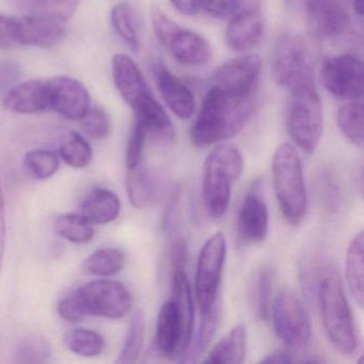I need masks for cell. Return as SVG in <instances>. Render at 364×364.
<instances>
[{"label":"cell","instance_id":"cell-1","mask_svg":"<svg viewBox=\"0 0 364 364\" xmlns=\"http://www.w3.org/2000/svg\"><path fill=\"white\" fill-rule=\"evenodd\" d=\"M257 107L255 95L235 97L217 86L206 92L201 109L191 129V140L197 148H206L237 135Z\"/></svg>","mask_w":364,"mask_h":364},{"label":"cell","instance_id":"cell-2","mask_svg":"<svg viewBox=\"0 0 364 364\" xmlns=\"http://www.w3.org/2000/svg\"><path fill=\"white\" fill-rule=\"evenodd\" d=\"M193 300L185 269L172 270L171 297L157 316L156 347L167 359L183 357L193 343Z\"/></svg>","mask_w":364,"mask_h":364},{"label":"cell","instance_id":"cell-3","mask_svg":"<svg viewBox=\"0 0 364 364\" xmlns=\"http://www.w3.org/2000/svg\"><path fill=\"white\" fill-rule=\"evenodd\" d=\"M316 293L321 323L332 346L343 355H355L359 342L353 314L340 276L331 266L321 270Z\"/></svg>","mask_w":364,"mask_h":364},{"label":"cell","instance_id":"cell-4","mask_svg":"<svg viewBox=\"0 0 364 364\" xmlns=\"http://www.w3.org/2000/svg\"><path fill=\"white\" fill-rule=\"evenodd\" d=\"M242 169V153L233 144H218L208 153L204 161L202 193L206 212L212 218H221L227 212L232 188Z\"/></svg>","mask_w":364,"mask_h":364},{"label":"cell","instance_id":"cell-5","mask_svg":"<svg viewBox=\"0 0 364 364\" xmlns=\"http://www.w3.org/2000/svg\"><path fill=\"white\" fill-rule=\"evenodd\" d=\"M272 184L279 208L291 225H298L306 213L308 197L299 154L291 144H282L274 151Z\"/></svg>","mask_w":364,"mask_h":364},{"label":"cell","instance_id":"cell-6","mask_svg":"<svg viewBox=\"0 0 364 364\" xmlns=\"http://www.w3.org/2000/svg\"><path fill=\"white\" fill-rule=\"evenodd\" d=\"M311 44L301 37H283L276 44L270 65L272 78L289 92L315 86V50Z\"/></svg>","mask_w":364,"mask_h":364},{"label":"cell","instance_id":"cell-7","mask_svg":"<svg viewBox=\"0 0 364 364\" xmlns=\"http://www.w3.org/2000/svg\"><path fill=\"white\" fill-rule=\"evenodd\" d=\"M287 127L291 140L308 154L315 152L323 134V114L321 97L315 86L291 92Z\"/></svg>","mask_w":364,"mask_h":364},{"label":"cell","instance_id":"cell-8","mask_svg":"<svg viewBox=\"0 0 364 364\" xmlns=\"http://www.w3.org/2000/svg\"><path fill=\"white\" fill-rule=\"evenodd\" d=\"M71 297L84 316L122 318L132 308V295L119 281L95 280L76 289Z\"/></svg>","mask_w":364,"mask_h":364},{"label":"cell","instance_id":"cell-9","mask_svg":"<svg viewBox=\"0 0 364 364\" xmlns=\"http://www.w3.org/2000/svg\"><path fill=\"white\" fill-rule=\"evenodd\" d=\"M227 257V242L223 232L210 236L201 248L196 272V297L201 315L218 302L219 287Z\"/></svg>","mask_w":364,"mask_h":364},{"label":"cell","instance_id":"cell-10","mask_svg":"<svg viewBox=\"0 0 364 364\" xmlns=\"http://www.w3.org/2000/svg\"><path fill=\"white\" fill-rule=\"evenodd\" d=\"M277 336L289 348H306L311 341V323L306 306L291 289L280 291L270 309Z\"/></svg>","mask_w":364,"mask_h":364},{"label":"cell","instance_id":"cell-11","mask_svg":"<svg viewBox=\"0 0 364 364\" xmlns=\"http://www.w3.org/2000/svg\"><path fill=\"white\" fill-rule=\"evenodd\" d=\"M326 90L341 100L357 101L363 95V65L353 55L330 57L321 71Z\"/></svg>","mask_w":364,"mask_h":364},{"label":"cell","instance_id":"cell-12","mask_svg":"<svg viewBox=\"0 0 364 364\" xmlns=\"http://www.w3.org/2000/svg\"><path fill=\"white\" fill-rule=\"evenodd\" d=\"M262 71V60L257 55L249 54L221 65L214 74L215 86L235 97L255 95Z\"/></svg>","mask_w":364,"mask_h":364},{"label":"cell","instance_id":"cell-13","mask_svg":"<svg viewBox=\"0 0 364 364\" xmlns=\"http://www.w3.org/2000/svg\"><path fill=\"white\" fill-rule=\"evenodd\" d=\"M48 109L68 120H82L91 108L86 87L73 77L55 76L46 80Z\"/></svg>","mask_w":364,"mask_h":364},{"label":"cell","instance_id":"cell-14","mask_svg":"<svg viewBox=\"0 0 364 364\" xmlns=\"http://www.w3.org/2000/svg\"><path fill=\"white\" fill-rule=\"evenodd\" d=\"M18 46L52 48L58 46L65 36V22L53 16L41 14L16 18Z\"/></svg>","mask_w":364,"mask_h":364},{"label":"cell","instance_id":"cell-15","mask_svg":"<svg viewBox=\"0 0 364 364\" xmlns=\"http://www.w3.org/2000/svg\"><path fill=\"white\" fill-rule=\"evenodd\" d=\"M269 214L265 201L259 196L257 186L245 196L237 217L240 237L247 244H259L267 237Z\"/></svg>","mask_w":364,"mask_h":364},{"label":"cell","instance_id":"cell-16","mask_svg":"<svg viewBox=\"0 0 364 364\" xmlns=\"http://www.w3.org/2000/svg\"><path fill=\"white\" fill-rule=\"evenodd\" d=\"M304 8L311 28L319 37L342 35L350 24L348 12L338 0H306Z\"/></svg>","mask_w":364,"mask_h":364},{"label":"cell","instance_id":"cell-17","mask_svg":"<svg viewBox=\"0 0 364 364\" xmlns=\"http://www.w3.org/2000/svg\"><path fill=\"white\" fill-rule=\"evenodd\" d=\"M264 33L265 23L261 11L240 10L228 23L225 43L234 52H250L261 43Z\"/></svg>","mask_w":364,"mask_h":364},{"label":"cell","instance_id":"cell-18","mask_svg":"<svg viewBox=\"0 0 364 364\" xmlns=\"http://www.w3.org/2000/svg\"><path fill=\"white\" fill-rule=\"evenodd\" d=\"M112 76L121 97L132 108L151 93L139 68L129 55H114L112 58Z\"/></svg>","mask_w":364,"mask_h":364},{"label":"cell","instance_id":"cell-19","mask_svg":"<svg viewBox=\"0 0 364 364\" xmlns=\"http://www.w3.org/2000/svg\"><path fill=\"white\" fill-rule=\"evenodd\" d=\"M155 77L159 93L169 109L182 120L191 118L195 112V97L191 89L178 80L163 63L155 67Z\"/></svg>","mask_w":364,"mask_h":364},{"label":"cell","instance_id":"cell-20","mask_svg":"<svg viewBox=\"0 0 364 364\" xmlns=\"http://www.w3.org/2000/svg\"><path fill=\"white\" fill-rule=\"evenodd\" d=\"M4 105L10 112L33 114L48 109L46 80H31L11 89L4 99Z\"/></svg>","mask_w":364,"mask_h":364},{"label":"cell","instance_id":"cell-21","mask_svg":"<svg viewBox=\"0 0 364 364\" xmlns=\"http://www.w3.org/2000/svg\"><path fill=\"white\" fill-rule=\"evenodd\" d=\"M176 63L183 65H206L212 58L210 43L196 31L180 27L167 46Z\"/></svg>","mask_w":364,"mask_h":364},{"label":"cell","instance_id":"cell-22","mask_svg":"<svg viewBox=\"0 0 364 364\" xmlns=\"http://www.w3.org/2000/svg\"><path fill=\"white\" fill-rule=\"evenodd\" d=\"M121 202L114 191L97 188L89 193L82 206V215L92 223L106 225L118 218Z\"/></svg>","mask_w":364,"mask_h":364},{"label":"cell","instance_id":"cell-23","mask_svg":"<svg viewBox=\"0 0 364 364\" xmlns=\"http://www.w3.org/2000/svg\"><path fill=\"white\" fill-rule=\"evenodd\" d=\"M136 121L141 123L149 134L169 138L173 135V125L165 108L153 97L151 93L146 95L133 108Z\"/></svg>","mask_w":364,"mask_h":364},{"label":"cell","instance_id":"cell-24","mask_svg":"<svg viewBox=\"0 0 364 364\" xmlns=\"http://www.w3.org/2000/svg\"><path fill=\"white\" fill-rule=\"evenodd\" d=\"M247 348V330L242 323H237L231 331L221 338L210 350L206 363L240 364L245 361Z\"/></svg>","mask_w":364,"mask_h":364},{"label":"cell","instance_id":"cell-25","mask_svg":"<svg viewBox=\"0 0 364 364\" xmlns=\"http://www.w3.org/2000/svg\"><path fill=\"white\" fill-rule=\"evenodd\" d=\"M364 233L360 231L349 242L346 253V279L351 295L360 308L364 299Z\"/></svg>","mask_w":364,"mask_h":364},{"label":"cell","instance_id":"cell-26","mask_svg":"<svg viewBox=\"0 0 364 364\" xmlns=\"http://www.w3.org/2000/svg\"><path fill=\"white\" fill-rule=\"evenodd\" d=\"M272 274L269 268L255 270L248 280L247 295L251 310L259 321H269Z\"/></svg>","mask_w":364,"mask_h":364},{"label":"cell","instance_id":"cell-27","mask_svg":"<svg viewBox=\"0 0 364 364\" xmlns=\"http://www.w3.org/2000/svg\"><path fill=\"white\" fill-rule=\"evenodd\" d=\"M125 184L127 196L134 208H146L156 195L155 176L142 164L133 169H127Z\"/></svg>","mask_w":364,"mask_h":364},{"label":"cell","instance_id":"cell-28","mask_svg":"<svg viewBox=\"0 0 364 364\" xmlns=\"http://www.w3.org/2000/svg\"><path fill=\"white\" fill-rule=\"evenodd\" d=\"M336 121L345 138L353 146L362 148L364 141L363 105L355 101L344 104L338 109Z\"/></svg>","mask_w":364,"mask_h":364},{"label":"cell","instance_id":"cell-29","mask_svg":"<svg viewBox=\"0 0 364 364\" xmlns=\"http://www.w3.org/2000/svg\"><path fill=\"white\" fill-rule=\"evenodd\" d=\"M63 343L71 353L80 357H97L105 348L103 336L92 330L75 328L63 336Z\"/></svg>","mask_w":364,"mask_h":364},{"label":"cell","instance_id":"cell-30","mask_svg":"<svg viewBox=\"0 0 364 364\" xmlns=\"http://www.w3.org/2000/svg\"><path fill=\"white\" fill-rule=\"evenodd\" d=\"M112 24L117 35L129 46V50L137 53L140 48L139 33L135 14L129 4L120 3L112 8Z\"/></svg>","mask_w":364,"mask_h":364},{"label":"cell","instance_id":"cell-31","mask_svg":"<svg viewBox=\"0 0 364 364\" xmlns=\"http://www.w3.org/2000/svg\"><path fill=\"white\" fill-rule=\"evenodd\" d=\"M57 233L74 244H87L95 236L93 223L84 215L65 214L55 223Z\"/></svg>","mask_w":364,"mask_h":364},{"label":"cell","instance_id":"cell-32","mask_svg":"<svg viewBox=\"0 0 364 364\" xmlns=\"http://www.w3.org/2000/svg\"><path fill=\"white\" fill-rule=\"evenodd\" d=\"M125 257L117 248L100 249L87 257L84 269L99 277H112L119 274L124 267Z\"/></svg>","mask_w":364,"mask_h":364},{"label":"cell","instance_id":"cell-33","mask_svg":"<svg viewBox=\"0 0 364 364\" xmlns=\"http://www.w3.org/2000/svg\"><path fill=\"white\" fill-rule=\"evenodd\" d=\"M201 316V325H200L197 338L193 342V346L191 345V347H189L183 355L184 362L196 361L200 355L205 353L206 349L210 346V342L216 333L217 328H218L219 321H220V306H219L218 302L215 304L212 310Z\"/></svg>","mask_w":364,"mask_h":364},{"label":"cell","instance_id":"cell-34","mask_svg":"<svg viewBox=\"0 0 364 364\" xmlns=\"http://www.w3.org/2000/svg\"><path fill=\"white\" fill-rule=\"evenodd\" d=\"M146 334V319L142 311L136 310L132 314L129 331L122 350L117 359V363H133L137 361L144 348Z\"/></svg>","mask_w":364,"mask_h":364},{"label":"cell","instance_id":"cell-35","mask_svg":"<svg viewBox=\"0 0 364 364\" xmlns=\"http://www.w3.org/2000/svg\"><path fill=\"white\" fill-rule=\"evenodd\" d=\"M61 159L73 168L88 167L92 161V150L84 137L76 132L68 134L59 148Z\"/></svg>","mask_w":364,"mask_h":364},{"label":"cell","instance_id":"cell-36","mask_svg":"<svg viewBox=\"0 0 364 364\" xmlns=\"http://www.w3.org/2000/svg\"><path fill=\"white\" fill-rule=\"evenodd\" d=\"M24 166L33 178L46 180L58 171L60 161L53 151L33 150L25 156Z\"/></svg>","mask_w":364,"mask_h":364},{"label":"cell","instance_id":"cell-37","mask_svg":"<svg viewBox=\"0 0 364 364\" xmlns=\"http://www.w3.org/2000/svg\"><path fill=\"white\" fill-rule=\"evenodd\" d=\"M52 355L50 343L42 336H31L23 338L16 349V361L18 363H43Z\"/></svg>","mask_w":364,"mask_h":364},{"label":"cell","instance_id":"cell-38","mask_svg":"<svg viewBox=\"0 0 364 364\" xmlns=\"http://www.w3.org/2000/svg\"><path fill=\"white\" fill-rule=\"evenodd\" d=\"M33 10V14L53 16L67 22L77 8L80 0H20Z\"/></svg>","mask_w":364,"mask_h":364},{"label":"cell","instance_id":"cell-39","mask_svg":"<svg viewBox=\"0 0 364 364\" xmlns=\"http://www.w3.org/2000/svg\"><path fill=\"white\" fill-rule=\"evenodd\" d=\"M80 121L82 131L91 139L101 140L109 135L112 127L109 116L99 106L91 107L86 116Z\"/></svg>","mask_w":364,"mask_h":364},{"label":"cell","instance_id":"cell-40","mask_svg":"<svg viewBox=\"0 0 364 364\" xmlns=\"http://www.w3.org/2000/svg\"><path fill=\"white\" fill-rule=\"evenodd\" d=\"M148 136V129L141 123L135 121L127 141V156H125L127 169H133L142 164L144 146H146Z\"/></svg>","mask_w":364,"mask_h":364},{"label":"cell","instance_id":"cell-41","mask_svg":"<svg viewBox=\"0 0 364 364\" xmlns=\"http://www.w3.org/2000/svg\"><path fill=\"white\" fill-rule=\"evenodd\" d=\"M151 23H152L153 31L159 41L167 48L170 40L173 37L174 33L180 29L176 23L171 18H168L161 8L153 5L151 8Z\"/></svg>","mask_w":364,"mask_h":364},{"label":"cell","instance_id":"cell-42","mask_svg":"<svg viewBox=\"0 0 364 364\" xmlns=\"http://www.w3.org/2000/svg\"><path fill=\"white\" fill-rule=\"evenodd\" d=\"M319 189L323 203L331 210H336L340 204V187L331 173H325L319 178Z\"/></svg>","mask_w":364,"mask_h":364},{"label":"cell","instance_id":"cell-43","mask_svg":"<svg viewBox=\"0 0 364 364\" xmlns=\"http://www.w3.org/2000/svg\"><path fill=\"white\" fill-rule=\"evenodd\" d=\"M202 8L210 16L228 18L238 9L237 0H202Z\"/></svg>","mask_w":364,"mask_h":364},{"label":"cell","instance_id":"cell-44","mask_svg":"<svg viewBox=\"0 0 364 364\" xmlns=\"http://www.w3.org/2000/svg\"><path fill=\"white\" fill-rule=\"evenodd\" d=\"M16 44V18L0 14V48H12Z\"/></svg>","mask_w":364,"mask_h":364},{"label":"cell","instance_id":"cell-45","mask_svg":"<svg viewBox=\"0 0 364 364\" xmlns=\"http://www.w3.org/2000/svg\"><path fill=\"white\" fill-rule=\"evenodd\" d=\"M188 257L186 242L183 238H178L172 242L170 248V262L172 270L185 269Z\"/></svg>","mask_w":364,"mask_h":364},{"label":"cell","instance_id":"cell-46","mask_svg":"<svg viewBox=\"0 0 364 364\" xmlns=\"http://www.w3.org/2000/svg\"><path fill=\"white\" fill-rule=\"evenodd\" d=\"M58 313L65 321L70 323H80L85 318L84 314L80 312L77 304L71 296H68L65 299L61 300L58 306Z\"/></svg>","mask_w":364,"mask_h":364},{"label":"cell","instance_id":"cell-47","mask_svg":"<svg viewBox=\"0 0 364 364\" xmlns=\"http://www.w3.org/2000/svg\"><path fill=\"white\" fill-rule=\"evenodd\" d=\"M170 3L186 16H197L202 10V0H170Z\"/></svg>","mask_w":364,"mask_h":364},{"label":"cell","instance_id":"cell-48","mask_svg":"<svg viewBox=\"0 0 364 364\" xmlns=\"http://www.w3.org/2000/svg\"><path fill=\"white\" fill-rule=\"evenodd\" d=\"M7 225H6L5 201H4L3 189L0 184V272L3 268L4 255H5L6 235H7Z\"/></svg>","mask_w":364,"mask_h":364},{"label":"cell","instance_id":"cell-49","mask_svg":"<svg viewBox=\"0 0 364 364\" xmlns=\"http://www.w3.org/2000/svg\"><path fill=\"white\" fill-rule=\"evenodd\" d=\"M297 360L294 358L293 353L289 350H276L266 355L265 359L262 360V363H294Z\"/></svg>","mask_w":364,"mask_h":364},{"label":"cell","instance_id":"cell-50","mask_svg":"<svg viewBox=\"0 0 364 364\" xmlns=\"http://www.w3.org/2000/svg\"><path fill=\"white\" fill-rule=\"evenodd\" d=\"M237 10H253V11H261L263 0H237Z\"/></svg>","mask_w":364,"mask_h":364},{"label":"cell","instance_id":"cell-51","mask_svg":"<svg viewBox=\"0 0 364 364\" xmlns=\"http://www.w3.org/2000/svg\"><path fill=\"white\" fill-rule=\"evenodd\" d=\"M353 9L358 16H362L364 14V1L363 0H353Z\"/></svg>","mask_w":364,"mask_h":364},{"label":"cell","instance_id":"cell-52","mask_svg":"<svg viewBox=\"0 0 364 364\" xmlns=\"http://www.w3.org/2000/svg\"><path fill=\"white\" fill-rule=\"evenodd\" d=\"M289 6H293V7H298V6L302 5L304 7V3L306 0H285Z\"/></svg>","mask_w":364,"mask_h":364}]
</instances>
